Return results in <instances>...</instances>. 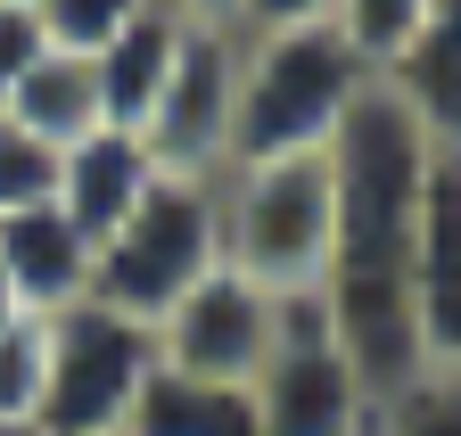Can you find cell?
<instances>
[{
	"label": "cell",
	"mask_w": 461,
	"mask_h": 436,
	"mask_svg": "<svg viewBox=\"0 0 461 436\" xmlns=\"http://www.w3.org/2000/svg\"><path fill=\"white\" fill-rule=\"evenodd\" d=\"M33 9H41V33H50L58 49H83V58H91V49L115 41V33L149 9V0H33Z\"/></svg>",
	"instance_id": "d6986e66"
},
{
	"label": "cell",
	"mask_w": 461,
	"mask_h": 436,
	"mask_svg": "<svg viewBox=\"0 0 461 436\" xmlns=\"http://www.w3.org/2000/svg\"><path fill=\"white\" fill-rule=\"evenodd\" d=\"M25 9H33V0H25Z\"/></svg>",
	"instance_id": "484cf974"
},
{
	"label": "cell",
	"mask_w": 461,
	"mask_h": 436,
	"mask_svg": "<svg viewBox=\"0 0 461 436\" xmlns=\"http://www.w3.org/2000/svg\"><path fill=\"white\" fill-rule=\"evenodd\" d=\"M429 17V0H338V25H346V41L363 49L371 67H387L403 41H412V25Z\"/></svg>",
	"instance_id": "ffe728a7"
},
{
	"label": "cell",
	"mask_w": 461,
	"mask_h": 436,
	"mask_svg": "<svg viewBox=\"0 0 461 436\" xmlns=\"http://www.w3.org/2000/svg\"><path fill=\"white\" fill-rule=\"evenodd\" d=\"M41 370H50V338H41V313H17L0 330V420H25L41 412Z\"/></svg>",
	"instance_id": "e0dca14e"
},
{
	"label": "cell",
	"mask_w": 461,
	"mask_h": 436,
	"mask_svg": "<svg viewBox=\"0 0 461 436\" xmlns=\"http://www.w3.org/2000/svg\"><path fill=\"white\" fill-rule=\"evenodd\" d=\"M338 0H240V33H280V25H321Z\"/></svg>",
	"instance_id": "7402d4cb"
},
{
	"label": "cell",
	"mask_w": 461,
	"mask_h": 436,
	"mask_svg": "<svg viewBox=\"0 0 461 436\" xmlns=\"http://www.w3.org/2000/svg\"><path fill=\"white\" fill-rule=\"evenodd\" d=\"M0 116H17L41 148H75V140H91V132L107 124L91 58H83V49H58V41H50L41 58L17 75V91L0 99Z\"/></svg>",
	"instance_id": "5bb4252c"
},
{
	"label": "cell",
	"mask_w": 461,
	"mask_h": 436,
	"mask_svg": "<svg viewBox=\"0 0 461 436\" xmlns=\"http://www.w3.org/2000/svg\"><path fill=\"white\" fill-rule=\"evenodd\" d=\"M248 396L264 436H371V412H379V396L338 354L321 297H280V346Z\"/></svg>",
	"instance_id": "8992f818"
},
{
	"label": "cell",
	"mask_w": 461,
	"mask_h": 436,
	"mask_svg": "<svg viewBox=\"0 0 461 436\" xmlns=\"http://www.w3.org/2000/svg\"><path fill=\"white\" fill-rule=\"evenodd\" d=\"M371 436H461V370L429 362L403 387H387L371 412Z\"/></svg>",
	"instance_id": "2e32d148"
},
{
	"label": "cell",
	"mask_w": 461,
	"mask_h": 436,
	"mask_svg": "<svg viewBox=\"0 0 461 436\" xmlns=\"http://www.w3.org/2000/svg\"><path fill=\"white\" fill-rule=\"evenodd\" d=\"M214 263H222V190L206 174H157V190L124 214V231L91 247V297L157 330Z\"/></svg>",
	"instance_id": "277c9868"
},
{
	"label": "cell",
	"mask_w": 461,
	"mask_h": 436,
	"mask_svg": "<svg viewBox=\"0 0 461 436\" xmlns=\"http://www.w3.org/2000/svg\"><path fill=\"white\" fill-rule=\"evenodd\" d=\"M403 289H412V321H420V354L461 370V156H445L420 231H412V263H403Z\"/></svg>",
	"instance_id": "9c48e42d"
},
{
	"label": "cell",
	"mask_w": 461,
	"mask_h": 436,
	"mask_svg": "<svg viewBox=\"0 0 461 436\" xmlns=\"http://www.w3.org/2000/svg\"><path fill=\"white\" fill-rule=\"evenodd\" d=\"M9 321H17V297H9V289H0V330H9Z\"/></svg>",
	"instance_id": "cb8c5ba5"
},
{
	"label": "cell",
	"mask_w": 461,
	"mask_h": 436,
	"mask_svg": "<svg viewBox=\"0 0 461 436\" xmlns=\"http://www.w3.org/2000/svg\"><path fill=\"white\" fill-rule=\"evenodd\" d=\"M50 49V33H41V9H25V0H0V99L17 91V75Z\"/></svg>",
	"instance_id": "44dd1931"
},
{
	"label": "cell",
	"mask_w": 461,
	"mask_h": 436,
	"mask_svg": "<svg viewBox=\"0 0 461 436\" xmlns=\"http://www.w3.org/2000/svg\"><path fill=\"white\" fill-rule=\"evenodd\" d=\"M124 436H264L256 396L230 378H190V370H149V387L124 412Z\"/></svg>",
	"instance_id": "9a60e30c"
},
{
	"label": "cell",
	"mask_w": 461,
	"mask_h": 436,
	"mask_svg": "<svg viewBox=\"0 0 461 436\" xmlns=\"http://www.w3.org/2000/svg\"><path fill=\"white\" fill-rule=\"evenodd\" d=\"M149 190H157V156H149V140L124 132V124H99L91 140L58 148V190H50V206L99 247L107 231H124V214H132Z\"/></svg>",
	"instance_id": "30bf717a"
},
{
	"label": "cell",
	"mask_w": 461,
	"mask_h": 436,
	"mask_svg": "<svg viewBox=\"0 0 461 436\" xmlns=\"http://www.w3.org/2000/svg\"><path fill=\"white\" fill-rule=\"evenodd\" d=\"M280 346V297L256 289L248 271L214 263L206 280L157 321V362L190 370V378H230V387H256V370Z\"/></svg>",
	"instance_id": "ba28073f"
},
{
	"label": "cell",
	"mask_w": 461,
	"mask_h": 436,
	"mask_svg": "<svg viewBox=\"0 0 461 436\" xmlns=\"http://www.w3.org/2000/svg\"><path fill=\"white\" fill-rule=\"evenodd\" d=\"M379 83L412 107V124L461 156V0H429V17L412 25V41L379 67Z\"/></svg>",
	"instance_id": "7c38bea8"
},
{
	"label": "cell",
	"mask_w": 461,
	"mask_h": 436,
	"mask_svg": "<svg viewBox=\"0 0 461 436\" xmlns=\"http://www.w3.org/2000/svg\"><path fill=\"white\" fill-rule=\"evenodd\" d=\"M41 338H50V370H41L33 428L41 436H124V412L157 370V330L99 297H75L67 313L41 321Z\"/></svg>",
	"instance_id": "5b68a950"
},
{
	"label": "cell",
	"mask_w": 461,
	"mask_h": 436,
	"mask_svg": "<svg viewBox=\"0 0 461 436\" xmlns=\"http://www.w3.org/2000/svg\"><path fill=\"white\" fill-rule=\"evenodd\" d=\"M330 206H338V239H330V280H403L412 263V231L429 182L445 165V148L412 124L387 83H371L346 124L330 132Z\"/></svg>",
	"instance_id": "6da1fadb"
},
{
	"label": "cell",
	"mask_w": 461,
	"mask_h": 436,
	"mask_svg": "<svg viewBox=\"0 0 461 436\" xmlns=\"http://www.w3.org/2000/svg\"><path fill=\"white\" fill-rule=\"evenodd\" d=\"M230 107H240V33L190 17L182 49H173V75H165L149 124H140L157 174H206V182H222L230 174Z\"/></svg>",
	"instance_id": "52a82bcc"
},
{
	"label": "cell",
	"mask_w": 461,
	"mask_h": 436,
	"mask_svg": "<svg viewBox=\"0 0 461 436\" xmlns=\"http://www.w3.org/2000/svg\"><path fill=\"white\" fill-rule=\"evenodd\" d=\"M182 33H190L182 0H149V9H140L124 33H115V41L91 49V75H99L107 124H124V132L149 124V107H157V91H165V75H173V49H182Z\"/></svg>",
	"instance_id": "4fadbf2b"
},
{
	"label": "cell",
	"mask_w": 461,
	"mask_h": 436,
	"mask_svg": "<svg viewBox=\"0 0 461 436\" xmlns=\"http://www.w3.org/2000/svg\"><path fill=\"white\" fill-rule=\"evenodd\" d=\"M182 17H198V25H230V33H240V0H182Z\"/></svg>",
	"instance_id": "603a6c76"
},
{
	"label": "cell",
	"mask_w": 461,
	"mask_h": 436,
	"mask_svg": "<svg viewBox=\"0 0 461 436\" xmlns=\"http://www.w3.org/2000/svg\"><path fill=\"white\" fill-rule=\"evenodd\" d=\"M0 436H41V428H25V420H0Z\"/></svg>",
	"instance_id": "d4e9b609"
},
{
	"label": "cell",
	"mask_w": 461,
	"mask_h": 436,
	"mask_svg": "<svg viewBox=\"0 0 461 436\" xmlns=\"http://www.w3.org/2000/svg\"><path fill=\"white\" fill-rule=\"evenodd\" d=\"M58 190V148H41L17 116H0V214H25Z\"/></svg>",
	"instance_id": "ac0fdd59"
},
{
	"label": "cell",
	"mask_w": 461,
	"mask_h": 436,
	"mask_svg": "<svg viewBox=\"0 0 461 436\" xmlns=\"http://www.w3.org/2000/svg\"><path fill=\"white\" fill-rule=\"evenodd\" d=\"M222 263L248 271L272 297H313L330 280V156H264V165H230L222 182Z\"/></svg>",
	"instance_id": "3957f363"
},
{
	"label": "cell",
	"mask_w": 461,
	"mask_h": 436,
	"mask_svg": "<svg viewBox=\"0 0 461 436\" xmlns=\"http://www.w3.org/2000/svg\"><path fill=\"white\" fill-rule=\"evenodd\" d=\"M379 83V67L346 41L338 17L240 33V107H230V165L264 156H321L346 107Z\"/></svg>",
	"instance_id": "7a4b0ae2"
},
{
	"label": "cell",
	"mask_w": 461,
	"mask_h": 436,
	"mask_svg": "<svg viewBox=\"0 0 461 436\" xmlns=\"http://www.w3.org/2000/svg\"><path fill=\"white\" fill-rule=\"evenodd\" d=\"M0 289L17 297V313H67L91 297V239L58 214L50 198L25 214H0Z\"/></svg>",
	"instance_id": "8fae6325"
}]
</instances>
